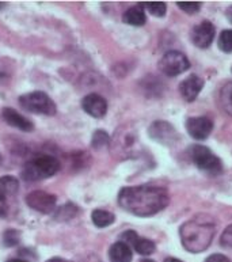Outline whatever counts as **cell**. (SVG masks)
<instances>
[{
    "label": "cell",
    "instance_id": "1",
    "mask_svg": "<svg viewBox=\"0 0 232 262\" xmlns=\"http://www.w3.org/2000/svg\"><path fill=\"white\" fill-rule=\"evenodd\" d=\"M169 193L165 188L152 185L128 186L121 189L118 194V204L126 212L142 217L160 212L169 204Z\"/></svg>",
    "mask_w": 232,
    "mask_h": 262
},
{
    "label": "cell",
    "instance_id": "2",
    "mask_svg": "<svg viewBox=\"0 0 232 262\" xmlns=\"http://www.w3.org/2000/svg\"><path fill=\"white\" fill-rule=\"evenodd\" d=\"M216 226L209 216L200 215L188 220L179 230L182 245L190 253L206 250L215 236Z\"/></svg>",
    "mask_w": 232,
    "mask_h": 262
},
{
    "label": "cell",
    "instance_id": "3",
    "mask_svg": "<svg viewBox=\"0 0 232 262\" xmlns=\"http://www.w3.org/2000/svg\"><path fill=\"white\" fill-rule=\"evenodd\" d=\"M60 170V162L51 155H38L24 166L22 178L26 181H39L55 176Z\"/></svg>",
    "mask_w": 232,
    "mask_h": 262
},
{
    "label": "cell",
    "instance_id": "4",
    "mask_svg": "<svg viewBox=\"0 0 232 262\" xmlns=\"http://www.w3.org/2000/svg\"><path fill=\"white\" fill-rule=\"evenodd\" d=\"M190 158L197 167L211 176H219L223 172V163L220 159L204 145H193L190 148Z\"/></svg>",
    "mask_w": 232,
    "mask_h": 262
},
{
    "label": "cell",
    "instance_id": "5",
    "mask_svg": "<svg viewBox=\"0 0 232 262\" xmlns=\"http://www.w3.org/2000/svg\"><path fill=\"white\" fill-rule=\"evenodd\" d=\"M19 103L25 110L36 114H45V116H55L56 107L55 102L48 94L42 91H34L19 97Z\"/></svg>",
    "mask_w": 232,
    "mask_h": 262
},
{
    "label": "cell",
    "instance_id": "6",
    "mask_svg": "<svg viewBox=\"0 0 232 262\" xmlns=\"http://www.w3.org/2000/svg\"><path fill=\"white\" fill-rule=\"evenodd\" d=\"M19 182L11 176L0 178V217H7L15 203Z\"/></svg>",
    "mask_w": 232,
    "mask_h": 262
},
{
    "label": "cell",
    "instance_id": "7",
    "mask_svg": "<svg viewBox=\"0 0 232 262\" xmlns=\"http://www.w3.org/2000/svg\"><path fill=\"white\" fill-rule=\"evenodd\" d=\"M159 68L167 76H177L190 68V63L183 53L177 51L167 52L159 61Z\"/></svg>",
    "mask_w": 232,
    "mask_h": 262
},
{
    "label": "cell",
    "instance_id": "8",
    "mask_svg": "<svg viewBox=\"0 0 232 262\" xmlns=\"http://www.w3.org/2000/svg\"><path fill=\"white\" fill-rule=\"evenodd\" d=\"M26 203L34 211L41 212V213H52L56 209V203L57 199L51 193L37 190V192L30 193L26 197Z\"/></svg>",
    "mask_w": 232,
    "mask_h": 262
},
{
    "label": "cell",
    "instance_id": "9",
    "mask_svg": "<svg viewBox=\"0 0 232 262\" xmlns=\"http://www.w3.org/2000/svg\"><path fill=\"white\" fill-rule=\"evenodd\" d=\"M150 136L154 140L159 141L165 145H171L174 143H177L178 135L177 130L174 129V126L171 124L166 121H155L152 125L150 126Z\"/></svg>",
    "mask_w": 232,
    "mask_h": 262
},
{
    "label": "cell",
    "instance_id": "10",
    "mask_svg": "<svg viewBox=\"0 0 232 262\" xmlns=\"http://www.w3.org/2000/svg\"><path fill=\"white\" fill-rule=\"evenodd\" d=\"M215 33H216L215 26L209 20H204V22L196 25L193 28V30H192V41H193L197 48L206 49L213 42Z\"/></svg>",
    "mask_w": 232,
    "mask_h": 262
},
{
    "label": "cell",
    "instance_id": "11",
    "mask_svg": "<svg viewBox=\"0 0 232 262\" xmlns=\"http://www.w3.org/2000/svg\"><path fill=\"white\" fill-rule=\"evenodd\" d=\"M212 129L213 122L206 117H192L186 121V130L196 140H205Z\"/></svg>",
    "mask_w": 232,
    "mask_h": 262
},
{
    "label": "cell",
    "instance_id": "12",
    "mask_svg": "<svg viewBox=\"0 0 232 262\" xmlns=\"http://www.w3.org/2000/svg\"><path fill=\"white\" fill-rule=\"evenodd\" d=\"M83 110L87 114H90L91 117L101 118L103 117L107 112V102L106 99L98 94H90L84 97L82 102Z\"/></svg>",
    "mask_w": 232,
    "mask_h": 262
},
{
    "label": "cell",
    "instance_id": "13",
    "mask_svg": "<svg viewBox=\"0 0 232 262\" xmlns=\"http://www.w3.org/2000/svg\"><path fill=\"white\" fill-rule=\"evenodd\" d=\"M204 87V80L197 76V75H190L183 82L179 84V93L188 102H193L198 97V94Z\"/></svg>",
    "mask_w": 232,
    "mask_h": 262
},
{
    "label": "cell",
    "instance_id": "14",
    "mask_svg": "<svg viewBox=\"0 0 232 262\" xmlns=\"http://www.w3.org/2000/svg\"><path fill=\"white\" fill-rule=\"evenodd\" d=\"M2 116H3V120L7 122L8 125L14 126V128H18V129L24 130V132H32L33 128H34L32 122H30V120L24 117L22 114H19L14 109L4 107Z\"/></svg>",
    "mask_w": 232,
    "mask_h": 262
},
{
    "label": "cell",
    "instance_id": "15",
    "mask_svg": "<svg viewBox=\"0 0 232 262\" xmlns=\"http://www.w3.org/2000/svg\"><path fill=\"white\" fill-rule=\"evenodd\" d=\"M109 258L110 262H130L132 261V250L124 242H115L111 245L109 250Z\"/></svg>",
    "mask_w": 232,
    "mask_h": 262
},
{
    "label": "cell",
    "instance_id": "16",
    "mask_svg": "<svg viewBox=\"0 0 232 262\" xmlns=\"http://www.w3.org/2000/svg\"><path fill=\"white\" fill-rule=\"evenodd\" d=\"M122 20L125 24L132 25V26H143L146 24V12H144V8L142 7V4H137V6L126 10L124 16H122Z\"/></svg>",
    "mask_w": 232,
    "mask_h": 262
},
{
    "label": "cell",
    "instance_id": "17",
    "mask_svg": "<svg viewBox=\"0 0 232 262\" xmlns=\"http://www.w3.org/2000/svg\"><path fill=\"white\" fill-rule=\"evenodd\" d=\"M91 220L92 223L99 228H105L107 226L114 223L115 216L111 213V212L103 211V209H95L92 213H91Z\"/></svg>",
    "mask_w": 232,
    "mask_h": 262
},
{
    "label": "cell",
    "instance_id": "18",
    "mask_svg": "<svg viewBox=\"0 0 232 262\" xmlns=\"http://www.w3.org/2000/svg\"><path fill=\"white\" fill-rule=\"evenodd\" d=\"M220 103L224 112L232 116V83L225 84L220 91Z\"/></svg>",
    "mask_w": 232,
    "mask_h": 262
},
{
    "label": "cell",
    "instance_id": "19",
    "mask_svg": "<svg viewBox=\"0 0 232 262\" xmlns=\"http://www.w3.org/2000/svg\"><path fill=\"white\" fill-rule=\"evenodd\" d=\"M132 246H133V249L137 251L138 254L142 255H150L155 251V243L146 238H137Z\"/></svg>",
    "mask_w": 232,
    "mask_h": 262
},
{
    "label": "cell",
    "instance_id": "20",
    "mask_svg": "<svg viewBox=\"0 0 232 262\" xmlns=\"http://www.w3.org/2000/svg\"><path fill=\"white\" fill-rule=\"evenodd\" d=\"M142 4V7L144 10H147L148 12H151L152 15L155 16H165L166 14V7L165 3H161V2H148V3H140Z\"/></svg>",
    "mask_w": 232,
    "mask_h": 262
},
{
    "label": "cell",
    "instance_id": "21",
    "mask_svg": "<svg viewBox=\"0 0 232 262\" xmlns=\"http://www.w3.org/2000/svg\"><path fill=\"white\" fill-rule=\"evenodd\" d=\"M219 48L225 53L232 52V30H224L219 37Z\"/></svg>",
    "mask_w": 232,
    "mask_h": 262
},
{
    "label": "cell",
    "instance_id": "22",
    "mask_svg": "<svg viewBox=\"0 0 232 262\" xmlns=\"http://www.w3.org/2000/svg\"><path fill=\"white\" fill-rule=\"evenodd\" d=\"M109 135L105 130H97L92 137V147L94 148H102L105 145L109 144Z\"/></svg>",
    "mask_w": 232,
    "mask_h": 262
},
{
    "label": "cell",
    "instance_id": "23",
    "mask_svg": "<svg viewBox=\"0 0 232 262\" xmlns=\"http://www.w3.org/2000/svg\"><path fill=\"white\" fill-rule=\"evenodd\" d=\"M177 6L188 14H196L201 8V3L198 2H178Z\"/></svg>",
    "mask_w": 232,
    "mask_h": 262
},
{
    "label": "cell",
    "instance_id": "24",
    "mask_svg": "<svg viewBox=\"0 0 232 262\" xmlns=\"http://www.w3.org/2000/svg\"><path fill=\"white\" fill-rule=\"evenodd\" d=\"M19 242V232L16 230H7L4 234V243L6 246H15Z\"/></svg>",
    "mask_w": 232,
    "mask_h": 262
},
{
    "label": "cell",
    "instance_id": "25",
    "mask_svg": "<svg viewBox=\"0 0 232 262\" xmlns=\"http://www.w3.org/2000/svg\"><path fill=\"white\" fill-rule=\"evenodd\" d=\"M221 245L224 247H228V249H232V224L229 227H227L221 235Z\"/></svg>",
    "mask_w": 232,
    "mask_h": 262
},
{
    "label": "cell",
    "instance_id": "26",
    "mask_svg": "<svg viewBox=\"0 0 232 262\" xmlns=\"http://www.w3.org/2000/svg\"><path fill=\"white\" fill-rule=\"evenodd\" d=\"M137 238H138L137 234H136L134 231H132V230L125 231V232L121 235V239H122L121 242L126 243V245L129 246V245H133V243L136 242V239H137Z\"/></svg>",
    "mask_w": 232,
    "mask_h": 262
},
{
    "label": "cell",
    "instance_id": "27",
    "mask_svg": "<svg viewBox=\"0 0 232 262\" xmlns=\"http://www.w3.org/2000/svg\"><path fill=\"white\" fill-rule=\"evenodd\" d=\"M205 262H231V261H229V259L223 254H212L205 259Z\"/></svg>",
    "mask_w": 232,
    "mask_h": 262
},
{
    "label": "cell",
    "instance_id": "28",
    "mask_svg": "<svg viewBox=\"0 0 232 262\" xmlns=\"http://www.w3.org/2000/svg\"><path fill=\"white\" fill-rule=\"evenodd\" d=\"M83 262H102V261H101L98 257H95V255H88V257H87V259H84Z\"/></svg>",
    "mask_w": 232,
    "mask_h": 262
},
{
    "label": "cell",
    "instance_id": "29",
    "mask_svg": "<svg viewBox=\"0 0 232 262\" xmlns=\"http://www.w3.org/2000/svg\"><path fill=\"white\" fill-rule=\"evenodd\" d=\"M47 262H72V261H67V259H63V258H59V257H56V258L48 259Z\"/></svg>",
    "mask_w": 232,
    "mask_h": 262
},
{
    "label": "cell",
    "instance_id": "30",
    "mask_svg": "<svg viewBox=\"0 0 232 262\" xmlns=\"http://www.w3.org/2000/svg\"><path fill=\"white\" fill-rule=\"evenodd\" d=\"M225 15H227L228 20L232 24V6L231 7H228V10H227V12H225Z\"/></svg>",
    "mask_w": 232,
    "mask_h": 262
},
{
    "label": "cell",
    "instance_id": "31",
    "mask_svg": "<svg viewBox=\"0 0 232 262\" xmlns=\"http://www.w3.org/2000/svg\"><path fill=\"white\" fill-rule=\"evenodd\" d=\"M7 262H28V261H25V259H22V258H12Z\"/></svg>",
    "mask_w": 232,
    "mask_h": 262
},
{
    "label": "cell",
    "instance_id": "32",
    "mask_svg": "<svg viewBox=\"0 0 232 262\" xmlns=\"http://www.w3.org/2000/svg\"><path fill=\"white\" fill-rule=\"evenodd\" d=\"M165 262H182L181 259H177V258H167Z\"/></svg>",
    "mask_w": 232,
    "mask_h": 262
},
{
    "label": "cell",
    "instance_id": "33",
    "mask_svg": "<svg viewBox=\"0 0 232 262\" xmlns=\"http://www.w3.org/2000/svg\"><path fill=\"white\" fill-rule=\"evenodd\" d=\"M140 262H155V261H152V259H142V261H140Z\"/></svg>",
    "mask_w": 232,
    "mask_h": 262
},
{
    "label": "cell",
    "instance_id": "34",
    "mask_svg": "<svg viewBox=\"0 0 232 262\" xmlns=\"http://www.w3.org/2000/svg\"><path fill=\"white\" fill-rule=\"evenodd\" d=\"M3 162V158H2V154H0V163Z\"/></svg>",
    "mask_w": 232,
    "mask_h": 262
}]
</instances>
